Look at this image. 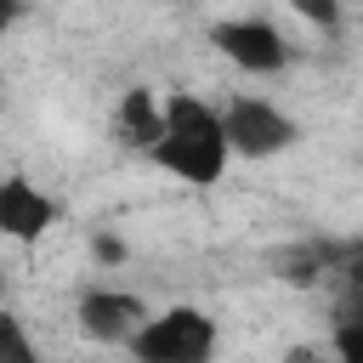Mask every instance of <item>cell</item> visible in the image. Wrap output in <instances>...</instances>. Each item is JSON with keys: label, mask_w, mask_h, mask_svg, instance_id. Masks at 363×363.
<instances>
[{"label": "cell", "mask_w": 363, "mask_h": 363, "mask_svg": "<svg viewBox=\"0 0 363 363\" xmlns=\"http://www.w3.org/2000/svg\"><path fill=\"white\" fill-rule=\"evenodd\" d=\"M159 113H164L159 142H153L142 159H147L153 170L187 182V187H210V182H221V170H227V136H221L216 108L199 102V96H187V91H176V96L159 102Z\"/></svg>", "instance_id": "cell-1"}, {"label": "cell", "mask_w": 363, "mask_h": 363, "mask_svg": "<svg viewBox=\"0 0 363 363\" xmlns=\"http://www.w3.org/2000/svg\"><path fill=\"white\" fill-rule=\"evenodd\" d=\"M210 357H216V323L199 306L147 312V323L130 335V363H210Z\"/></svg>", "instance_id": "cell-2"}, {"label": "cell", "mask_w": 363, "mask_h": 363, "mask_svg": "<svg viewBox=\"0 0 363 363\" xmlns=\"http://www.w3.org/2000/svg\"><path fill=\"white\" fill-rule=\"evenodd\" d=\"M221 119V136H227V159H272V153H289L301 142V125L272 108L267 96H233L227 108H216Z\"/></svg>", "instance_id": "cell-3"}, {"label": "cell", "mask_w": 363, "mask_h": 363, "mask_svg": "<svg viewBox=\"0 0 363 363\" xmlns=\"http://www.w3.org/2000/svg\"><path fill=\"white\" fill-rule=\"evenodd\" d=\"M210 40H216V51H221L227 62H238L244 74H284L289 57H295V45L284 40V28H278L272 17H227V23L210 28Z\"/></svg>", "instance_id": "cell-4"}, {"label": "cell", "mask_w": 363, "mask_h": 363, "mask_svg": "<svg viewBox=\"0 0 363 363\" xmlns=\"http://www.w3.org/2000/svg\"><path fill=\"white\" fill-rule=\"evenodd\" d=\"M74 323H79V335L96 340V346H130V335L147 323V301L130 295V289H102V284H91V289H79V301H74Z\"/></svg>", "instance_id": "cell-5"}, {"label": "cell", "mask_w": 363, "mask_h": 363, "mask_svg": "<svg viewBox=\"0 0 363 363\" xmlns=\"http://www.w3.org/2000/svg\"><path fill=\"white\" fill-rule=\"evenodd\" d=\"M57 199L40 193L28 176H0V238L11 244H40L57 227Z\"/></svg>", "instance_id": "cell-6"}, {"label": "cell", "mask_w": 363, "mask_h": 363, "mask_svg": "<svg viewBox=\"0 0 363 363\" xmlns=\"http://www.w3.org/2000/svg\"><path fill=\"white\" fill-rule=\"evenodd\" d=\"M159 125H164V113H159V96L153 91H125L119 96V113H113V136H119V147H136V153H147L153 142H159Z\"/></svg>", "instance_id": "cell-7"}, {"label": "cell", "mask_w": 363, "mask_h": 363, "mask_svg": "<svg viewBox=\"0 0 363 363\" xmlns=\"http://www.w3.org/2000/svg\"><path fill=\"white\" fill-rule=\"evenodd\" d=\"M0 363H40V352H34L28 329H23V318L6 312V306H0Z\"/></svg>", "instance_id": "cell-8"}, {"label": "cell", "mask_w": 363, "mask_h": 363, "mask_svg": "<svg viewBox=\"0 0 363 363\" xmlns=\"http://www.w3.org/2000/svg\"><path fill=\"white\" fill-rule=\"evenodd\" d=\"M91 255H96V261H108V267H119V261H125V244H119V238H108V233H96V238H91Z\"/></svg>", "instance_id": "cell-9"}, {"label": "cell", "mask_w": 363, "mask_h": 363, "mask_svg": "<svg viewBox=\"0 0 363 363\" xmlns=\"http://www.w3.org/2000/svg\"><path fill=\"white\" fill-rule=\"evenodd\" d=\"M295 11H301V17H312V23H335V17H340L329 0H318V6H295Z\"/></svg>", "instance_id": "cell-10"}, {"label": "cell", "mask_w": 363, "mask_h": 363, "mask_svg": "<svg viewBox=\"0 0 363 363\" xmlns=\"http://www.w3.org/2000/svg\"><path fill=\"white\" fill-rule=\"evenodd\" d=\"M284 363H329V357H323L318 346H289V352H284Z\"/></svg>", "instance_id": "cell-11"}, {"label": "cell", "mask_w": 363, "mask_h": 363, "mask_svg": "<svg viewBox=\"0 0 363 363\" xmlns=\"http://www.w3.org/2000/svg\"><path fill=\"white\" fill-rule=\"evenodd\" d=\"M17 17H23V6H17V0H0V40L11 34V23H17Z\"/></svg>", "instance_id": "cell-12"}, {"label": "cell", "mask_w": 363, "mask_h": 363, "mask_svg": "<svg viewBox=\"0 0 363 363\" xmlns=\"http://www.w3.org/2000/svg\"><path fill=\"white\" fill-rule=\"evenodd\" d=\"M0 289H6V267H0Z\"/></svg>", "instance_id": "cell-13"}]
</instances>
